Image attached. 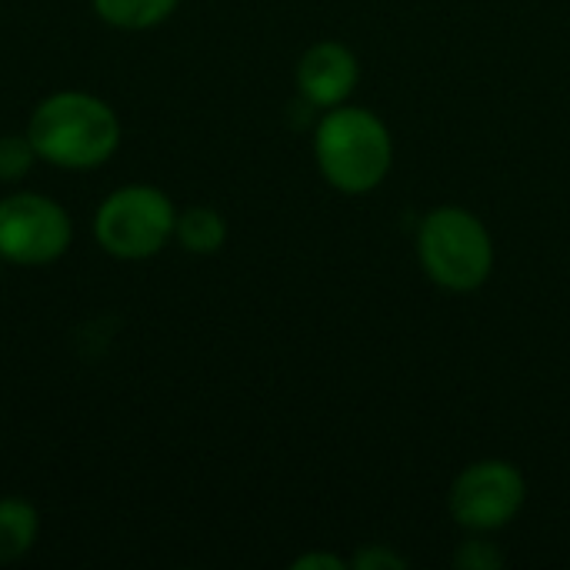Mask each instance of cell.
I'll return each mask as SVG.
<instances>
[{"label": "cell", "mask_w": 570, "mask_h": 570, "mask_svg": "<svg viewBox=\"0 0 570 570\" xmlns=\"http://www.w3.org/2000/svg\"><path fill=\"white\" fill-rule=\"evenodd\" d=\"M40 164L27 134H0V184H20Z\"/></svg>", "instance_id": "cell-11"}, {"label": "cell", "mask_w": 570, "mask_h": 570, "mask_svg": "<svg viewBox=\"0 0 570 570\" xmlns=\"http://www.w3.org/2000/svg\"><path fill=\"white\" fill-rule=\"evenodd\" d=\"M501 564H504V554L491 541H484V538L464 541L458 548V554H454V568L461 570H498Z\"/></svg>", "instance_id": "cell-12"}, {"label": "cell", "mask_w": 570, "mask_h": 570, "mask_svg": "<svg viewBox=\"0 0 570 570\" xmlns=\"http://www.w3.org/2000/svg\"><path fill=\"white\" fill-rule=\"evenodd\" d=\"M180 0H90V10L97 20H104L114 30H154L164 20L174 17Z\"/></svg>", "instance_id": "cell-10"}, {"label": "cell", "mask_w": 570, "mask_h": 570, "mask_svg": "<svg viewBox=\"0 0 570 570\" xmlns=\"http://www.w3.org/2000/svg\"><path fill=\"white\" fill-rule=\"evenodd\" d=\"M417 257L431 284L451 294H471L494 271V240L478 214L448 204L421 220Z\"/></svg>", "instance_id": "cell-3"}, {"label": "cell", "mask_w": 570, "mask_h": 570, "mask_svg": "<svg viewBox=\"0 0 570 570\" xmlns=\"http://www.w3.org/2000/svg\"><path fill=\"white\" fill-rule=\"evenodd\" d=\"M174 240L194 257H210L227 244V220L220 210H214L207 204L184 207V210H177Z\"/></svg>", "instance_id": "cell-9"}, {"label": "cell", "mask_w": 570, "mask_h": 570, "mask_svg": "<svg viewBox=\"0 0 570 570\" xmlns=\"http://www.w3.org/2000/svg\"><path fill=\"white\" fill-rule=\"evenodd\" d=\"M294 570H344L347 564L341 561V558H334V554H327V551H311V554H301L294 564Z\"/></svg>", "instance_id": "cell-14"}, {"label": "cell", "mask_w": 570, "mask_h": 570, "mask_svg": "<svg viewBox=\"0 0 570 570\" xmlns=\"http://www.w3.org/2000/svg\"><path fill=\"white\" fill-rule=\"evenodd\" d=\"M40 164L87 174L104 167L124 140L117 110L90 90H53L40 97L23 127Z\"/></svg>", "instance_id": "cell-1"}, {"label": "cell", "mask_w": 570, "mask_h": 570, "mask_svg": "<svg viewBox=\"0 0 570 570\" xmlns=\"http://www.w3.org/2000/svg\"><path fill=\"white\" fill-rule=\"evenodd\" d=\"M73 247V220L67 207L40 190H13L0 197V264L50 267Z\"/></svg>", "instance_id": "cell-5"}, {"label": "cell", "mask_w": 570, "mask_h": 570, "mask_svg": "<svg viewBox=\"0 0 570 570\" xmlns=\"http://www.w3.org/2000/svg\"><path fill=\"white\" fill-rule=\"evenodd\" d=\"M40 538V511L23 498H0V568L23 561Z\"/></svg>", "instance_id": "cell-8"}, {"label": "cell", "mask_w": 570, "mask_h": 570, "mask_svg": "<svg viewBox=\"0 0 570 570\" xmlns=\"http://www.w3.org/2000/svg\"><path fill=\"white\" fill-rule=\"evenodd\" d=\"M354 568L357 570H401L407 568V561L391 551L387 544H367L364 551L354 554Z\"/></svg>", "instance_id": "cell-13"}, {"label": "cell", "mask_w": 570, "mask_h": 570, "mask_svg": "<svg viewBox=\"0 0 570 570\" xmlns=\"http://www.w3.org/2000/svg\"><path fill=\"white\" fill-rule=\"evenodd\" d=\"M524 498H528L524 474L511 461L488 458V461H474L454 478L448 504L461 528L474 534H491L508 528L521 514Z\"/></svg>", "instance_id": "cell-6"}, {"label": "cell", "mask_w": 570, "mask_h": 570, "mask_svg": "<svg viewBox=\"0 0 570 570\" xmlns=\"http://www.w3.org/2000/svg\"><path fill=\"white\" fill-rule=\"evenodd\" d=\"M314 160L321 177L341 194H367L391 174L394 137L367 107H331L314 130Z\"/></svg>", "instance_id": "cell-2"}, {"label": "cell", "mask_w": 570, "mask_h": 570, "mask_svg": "<svg viewBox=\"0 0 570 570\" xmlns=\"http://www.w3.org/2000/svg\"><path fill=\"white\" fill-rule=\"evenodd\" d=\"M294 80H297V94L311 107L331 110V107H341L354 94V87L361 80V63L347 43L317 40L301 53Z\"/></svg>", "instance_id": "cell-7"}, {"label": "cell", "mask_w": 570, "mask_h": 570, "mask_svg": "<svg viewBox=\"0 0 570 570\" xmlns=\"http://www.w3.org/2000/svg\"><path fill=\"white\" fill-rule=\"evenodd\" d=\"M174 224L177 207L167 190L154 184H120L97 204L90 234L107 257L140 264L174 240Z\"/></svg>", "instance_id": "cell-4"}]
</instances>
